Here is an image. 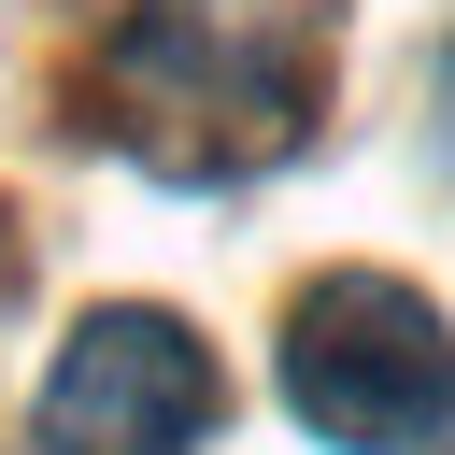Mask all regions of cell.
I'll list each match as a JSON object with an SVG mask.
<instances>
[{
	"label": "cell",
	"instance_id": "cell-1",
	"mask_svg": "<svg viewBox=\"0 0 455 455\" xmlns=\"http://www.w3.org/2000/svg\"><path fill=\"white\" fill-rule=\"evenodd\" d=\"M327 43L341 0H128V28L100 43V128L171 185L270 171L327 100Z\"/></svg>",
	"mask_w": 455,
	"mask_h": 455
},
{
	"label": "cell",
	"instance_id": "cell-2",
	"mask_svg": "<svg viewBox=\"0 0 455 455\" xmlns=\"http://www.w3.org/2000/svg\"><path fill=\"white\" fill-rule=\"evenodd\" d=\"M284 412L341 455H412L455 427V341L398 270H313L284 299Z\"/></svg>",
	"mask_w": 455,
	"mask_h": 455
},
{
	"label": "cell",
	"instance_id": "cell-3",
	"mask_svg": "<svg viewBox=\"0 0 455 455\" xmlns=\"http://www.w3.org/2000/svg\"><path fill=\"white\" fill-rule=\"evenodd\" d=\"M213 355L171 313H85L43 370V455H199L213 441Z\"/></svg>",
	"mask_w": 455,
	"mask_h": 455
}]
</instances>
